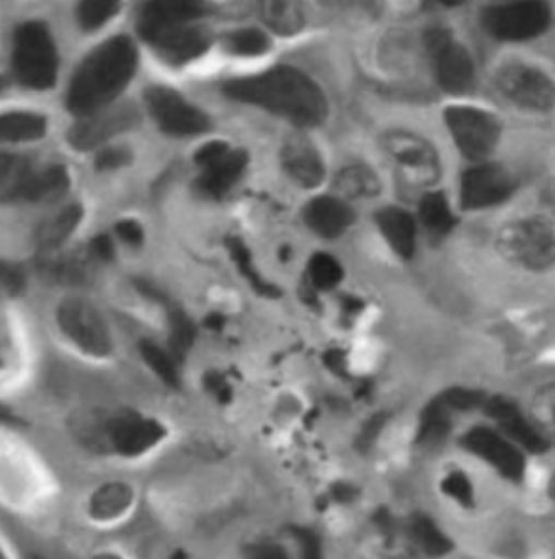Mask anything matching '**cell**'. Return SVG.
<instances>
[{
  "mask_svg": "<svg viewBox=\"0 0 555 559\" xmlns=\"http://www.w3.org/2000/svg\"><path fill=\"white\" fill-rule=\"evenodd\" d=\"M224 94L231 100L261 107L302 129L319 127L328 116V100L321 87L308 74L288 66L228 81Z\"/></svg>",
  "mask_w": 555,
  "mask_h": 559,
  "instance_id": "1",
  "label": "cell"
},
{
  "mask_svg": "<svg viewBox=\"0 0 555 559\" xmlns=\"http://www.w3.org/2000/svg\"><path fill=\"white\" fill-rule=\"evenodd\" d=\"M138 48L131 37H114L90 52L76 68L68 107L79 118L103 111L118 100L138 72Z\"/></svg>",
  "mask_w": 555,
  "mask_h": 559,
  "instance_id": "2",
  "label": "cell"
},
{
  "mask_svg": "<svg viewBox=\"0 0 555 559\" xmlns=\"http://www.w3.org/2000/svg\"><path fill=\"white\" fill-rule=\"evenodd\" d=\"M13 74L28 90H50L57 81L59 55L46 24L26 22L13 37Z\"/></svg>",
  "mask_w": 555,
  "mask_h": 559,
  "instance_id": "3",
  "label": "cell"
},
{
  "mask_svg": "<svg viewBox=\"0 0 555 559\" xmlns=\"http://www.w3.org/2000/svg\"><path fill=\"white\" fill-rule=\"evenodd\" d=\"M499 252L530 272H547L555 265V228L545 219H519L506 226L497 239Z\"/></svg>",
  "mask_w": 555,
  "mask_h": 559,
  "instance_id": "4",
  "label": "cell"
},
{
  "mask_svg": "<svg viewBox=\"0 0 555 559\" xmlns=\"http://www.w3.org/2000/svg\"><path fill=\"white\" fill-rule=\"evenodd\" d=\"M425 50L429 55L436 83L442 92L451 96H462L473 90V59L469 50L447 28H429L425 33Z\"/></svg>",
  "mask_w": 555,
  "mask_h": 559,
  "instance_id": "5",
  "label": "cell"
},
{
  "mask_svg": "<svg viewBox=\"0 0 555 559\" xmlns=\"http://www.w3.org/2000/svg\"><path fill=\"white\" fill-rule=\"evenodd\" d=\"M552 11L543 0L499 2L482 13L484 31L499 41H528L550 28Z\"/></svg>",
  "mask_w": 555,
  "mask_h": 559,
  "instance_id": "6",
  "label": "cell"
},
{
  "mask_svg": "<svg viewBox=\"0 0 555 559\" xmlns=\"http://www.w3.org/2000/svg\"><path fill=\"white\" fill-rule=\"evenodd\" d=\"M445 124L462 156L482 163L499 143L501 124L484 109L469 105H451L445 109Z\"/></svg>",
  "mask_w": 555,
  "mask_h": 559,
  "instance_id": "7",
  "label": "cell"
},
{
  "mask_svg": "<svg viewBox=\"0 0 555 559\" xmlns=\"http://www.w3.org/2000/svg\"><path fill=\"white\" fill-rule=\"evenodd\" d=\"M196 165L200 169L198 191L204 198H224L244 176L248 167V154L244 150H233L224 141H209L196 152Z\"/></svg>",
  "mask_w": 555,
  "mask_h": 559,
  "instance_id": "8",
  "label": "cell"
},
{
  "mask_svg": "<svg viewBox=\"0 0 555 559\" xmlns=\"http://www.w3.org/2000/svg\"><path fill=\"white\" fill-rule=\"evenodd\" d=\"M143 96H145L150 116L154 118L158 129L167 135L193 138L211 129L209 116L169 87H150L145 90Z\"/></svg>",
  "mask_w": 555,
  "mask_h": 559,
  "instance_id": "9",
  "label": "cell"
},
{
  "mask_svg": "<svg viewBox=\"0 0 555 559\" xmlns=\"http://www.w3.org/2000/svg\"><path fill=\"white\" fill-rule=\"evenodd\" d=\"M499 92L517 107L550 111L555 107V83L550 74L526 63H510L497 74Z\"/></svg>",
  "mask_w": 555,
  "mask_h": 559,
  "instance_id": "10",
  "label": "cell"
},
{
  "mask_svg": "<svg viewBox=\"0 0 555 559\" xmlns=\"http://www.w3.org/2000/svg\"><path fill=\"white\" fill-rule=\"evenodd\" d=\"M59 328L90 356H107L111 336L103 314L85 299H66L57 310Z\"/></svg>",
  "mask_w": 555,
  "mask_h": 559,
  "instance_id": "11",
  "label": "cell"
},
{
  "mask_svg": "<svg viewBox=\"0 0 555 559\" xmlns=\"http://www.w3.org/2000/svg\"><path fill=\"white\" fill-rule=\"evenodd\" d=\"M460 444L480 460L488 462L495 471H499L501 477L510 481H521L526 477V457L521 447H517L504 433L491 427H473L462 436Z\"/></svg>",
  "mask_w": 555,
  "mask_h": 559,
  "instance_id": "12",
  "label": "cell"
},
{
  "mask_svg": "<svg viewBox=\"0 0 555 559\" xmlns=\"http://www.w3.org/2000/svg\"><path fill=\"white\" fill-rule=\"evenodd\" d=\"M515 191L512 176L495 163H480L462 174L460 204L467 211H482L506 202Z\"/></svg>",
  "mask_w": 555,
  "mask_h": 559,
  "instance_id": "13",
  "label": "cell"
},
{
  "mask_svg": "<svg viewBox=\"0 0 555 559\" xmlns=\"http://www.w3.org/2000/svg\"><path fill=\"white\" fill-rule=\"evenodd\" d=\"M206 11L204 0H147L139 13V33L152 44L161 35L196 24Z\"/></svg>",
  "mask_w": 555,
  "mask_h": 559,
  "instance_id": "14",
  "label": "cell"
},
{
  "mask_svg": "<svg viewBox=\"0 0 555 559\" xmlns=\"http://www.w3.org/2000/svg\"><path fill=\"white\" fill-rule=\"evenodd\" d=\"M135 124L138 111L133 107H107L103 111L79 118L68 133V141L76 150H96L116 135L133 129Z\"/></svg>",
  "mask_w": 555,
  "mask_h": 559,
  "instance_id": "15",
  "label": "cell"
},
{
  "mask_svg": "<svg viewBox=\"0 0 555 559\" xmlns=\"http://www.w3.org/2000/svg\"><path fill=\"white\" fill-rule=\"evenodd\" d=\"M391 158L415 185H432L440 174L438 154L425 140L413 133H391L385 141Z\"/></svg>",
  "mask_w": 555,
  "mask_h": 559,
  "instance_id": "16",
  "label": "cell"
},
{
  "mask_svg": "<svg viewBox=\"0 0 555 559\" xmlns=\"http://www.w3.org/2000/svg\"><path fill=\"white\" fill-rule=\"evenodd\" d=\"M484 408H486V415L504 431V436L512 440L517 447L528 449L532 453L547 451L550 447L547 438L519 411L517 404H512L506 397H493V400H486Z\"/></svg>",
  "mask_w": 555,
  "mask_h": 559,
  "instance_id": "17",
  "label": "cell"
},
{
  "mask_svg": "<svg viewBox=\"0 0 555 559\" xmlns=\"http://www.w3.org/2000/svg\"><path fill=\"white\" fill-rule=\"evenodd\" d=\"M165 429L152 419H143L139 415H120L109 425V440L111 447L122 455H141L152 449Z\"/></svg>",
  "mask_w": 555,
  "mask_h": 559,
  "instance_id": "18",
  "label": "cell"
},
{
  "mask_svg": "<svg viewBox=\"0 0 555 559\" xmlns=\"http://www.w3.org/2000/svg\"><path fill=\"white\" fill-rule=\"evenodd\" d=\"M282 167L304 189H315L323 182L326 167L317 147L304 138H291L282 147Z\"/></svg>",
  "mask_w": 555,
  "mask_h": 559,
  "instance_id": "19",
  "label": "cell"
},
{
  "mask_svg": "<svg viewBox=\"0 0 555 559\" xmlns=\"http://www.w3.org/2000/svg\"><path fill=\"white\" fill-rule=\"evenodd\" d=\"M304 222L319 237L336 239L354 224V211L339 198L321 195L306 204Z\"/></svg>",
  "mask_w": 555,
  "mask_h": 559,
  "instance_id": "20",
  "label": "cell"
},
{
  "mask_svg": "<svg viewBox=\"0 0 555 559\" xmlns=\"http://www.w3.org/2000/svg\"><path fill=\"white\" fill-rule=\"evenodd\" d=\"M211 39L206 35V31L198 28L196 24L176 28L167 35H161L158 39L152 41L154 50L169 63L174 66H185L198 57H202L209 48Z\"/></svg>",
  "mask_w": 555,
  "mask_h": 559,
  "instance_id": "21",
  "label": "cell"
},
{
  "mask_svg": "<svg viewBox=\"0 0 555 559\" xmlns=\"http://www.w3.org/2000/svg\"><path fill=\"white\" fill-rule=\"evenodd\" d=\"M376 224L398 257L413 259L416 250V224L415 217L409 211L387 206L376 213Z\"/></svg>",
  "mask_w": 555,
  "mask_h": 559,
  "instance_id": "22",
  "label": "cell"
},
{
  "mask_svg": "<svg viewBox=\"0 0 555 559\" xmlns=\"http://www.w3.org/2000/svg\"><path fill=\"white\" fill-rule=\"evenodd\" d=\"M81 217H83V209L79 204H70L63 211H59L57 215H52L50 219L42 222L35 233L39 252L46 257L57 252L68 241V237L79 228Z\"/></svg>",
  "mask_w": 555,
  "mask_h": 559,
  "instance_id": "23",
  "label": "cell"
},
{
  "mask_svg": "<svg viewBox=\"0 0 555 559\" xmlns=\"http://www.w3.org/2000/svg\"><path fill=\"white\" fill-rule=\"evenodd\" d=\"M263 22L278 35H295L306 24L302 0H257Z\"/></svg>",
  "mask_w": 555,
  "mask_h": 559,
  "instance_id": "24",
  "label": "cell"
},
{
  "mask_svg": "<svg viewBox=\"0 0 555 559\" xmlns=\"http://www.w3.org/2000/svg\"><path fill=\"white\" fill-rule=\"evenodd\" d=\"M35 174L28 158L0 152V204L24 200V191Z\"/></svg>",
  "mask_w": 555,
  "mask_h": 559,
  "instance_id": "25",
  "label": "cell"
},
{
  "mask_svg": "<svg viewBox=\"0 0 555 559\" xmlns=\"http://www.w3.org/2000/svg\"><path fill=\"white\" fill-rule=\"evenodd\" d=\"M48 122L39 114L11 111L0 116V143H28L46 138Z\"/></svg>",
  "mask_w": 555,
  "mask_h": 559,
  "instance_id": "26",
  "label": "cell"
},
{
  "mask_svg": "<svg viewBox=\"0 0 555 559\" xmlns=\"http://www.w3.org/2000/svg\"><path fill=\"white\" fill-rule=\"evenodd\" d=\"M456 413L440 400L434 397L421 413L418 431H416V444L418 447H436L445 442V438L451 431V417Z\"/></svg>",
  "mask_w": 555,
  "mask_h": 559,
  "instance_id": "27",
  "label": "cell"
},
{
  "mask_svg": "<svg viewBox=\"0 0 555 559\" xmlns=\"http://www.w3.org/2000/svg\"><path fill=\"white\" fill-rule=\"evenodd\" d=\"M70 187V176L61 165H48L33 174L22 202H55Z\"/></svg>",
  "mask_w": 555,
  "mask_h": 559,
  "instance_id": "28",
  "label": "cell"
},
{
  "mask_svg": "<svg viewBox=\"0 0 555 559\" xmlns=\"http://www.w3.org/2000/svg\"><path fill=\"white\" fill-rule=\"evenodd\" d=\"M418 217L434 237H445L456 226V217L449 209V202L440 191H429L421 198Z\"/></svg>",
  "mask_w": 555,
  "mask_h": 559,
  "instance_id": "29",
  "label": "cell"
},
{
  "mask_svg": "<svg viewBox=\"0 0 555 559\" xmlns=\"http://www.w3.org/2000/svg\"><path fill=\"white\" fill-rule=\"evenodd\" d=\"M226 248H228V252H231L233 263H235L237 270L241 272V276L248 280V284H250L259 295H263V297H278V295H280L276 284H272V282H268V280L261 276V272L257 270V265H255V261H252L250 250L246 248V243H244L241 239L231 237V239L226 241Z\"/></svg>",
  "mask_w": 555,
  "mask_h": 559,
  "instance_id": "30",
  "label": "cell"
},
{
  "mask_svg": "<svg viewBox=\"0 0 555 559\" xmlns=\"http://www.w3.org/2000/svg\"><path fill=\"white\" fill-rule=\"evenodd\" d=\"M411 536H413V543L416 547L429 558H442L453 549V543L427 516H415L413 519Z\"/></svg>",
  "mask_w": 555,
  "mask_h": 559,
  "instance_id": "31",
  "label": "cell"
},
{
  "mask_svg": "<svg viewBox=\"0 0 555 559\" xmlns=\"http://www.w3.org/2000/svg\"><path fill=\"white\" fill-rule=\"evenodd\" d=\"M336 187L347 198H371L380 191V180L369 167L350 165L339 174Z\"/></svg>",
  "mask_w": 555,
  "mask_h": 559,
  "instance_id": "32",
  "label": "cell"
},
{
  "mask_svg": "<svg viewBox=\"0 0 555 559\" xmlns=\"http://www.w3.org/2000/svg\"><path fill=\"white\" fill-rule=\"evenodd\" d=\"M167 317H169V345H167V349L176 360H182L187 356V352L191 349L193 341H196V325L176 306L167 308Z\"/></svg>",
  "mask_w": 555,
  "mask_h": 559,
  "instance_id": "33",
  "label": "cell"
},
{
  "mask_svg": "<svg viewBox=\"0 0 555 559\" xmlns=\"http://www.w3.org/2000/svg\"><path fill=\"white\" fill-rule=\"evenodd\" d=\"M224 46L237 57H261L270 50V37L259 28H239L226 35Z\"/></svg>",
  "mask_w": 555,
  "mask_h": 559,
  "instance_id": "34",
  "label": "cell"
},
{
  "mask_svg": "<svg viewBox=\"0 0 555 559\" xmlns=\"http://www.w3.org/2000/svg\"><path fill=\"white\" fill-rule=\"evenodd\" d=\"M141 358L145 360V365L169 386H178L180 384V376H178V360L169 354V349L158 347L156 343L143 341L141 343Z\"/></svg>",
  "mask_w": 555,
  "mask_h": 559,
  "instance_id": "35",
  "label": "cell"
},
{
  "mask_svg": "<svg viewBox=\"0 0 555 559\" xmlns=\"http://www.w3.org/2000/svg\"><path fill=\"white\" fill-rule=\"evenodd\" d=\"M122 0H81L76 9L79 24L85 31H96L105 26L120 9Z\"/></svg>",
  "mask_w": 555,
  "mask_h": 559,
  "instance_id": "36",
  "label": "cell"
},
{
  "mask_svg": "<svg viewBox=\"0 0 555 559\" xmlns=\"http://www.w3.org/2000/svg\"><path fill=\"white\" fill-rule=\"evenodd\" d=\"M308 278L317 290H330L343 280V267L330 254H315L308 263Z\"/></svg>",
  "mask_w": 555,
  "mask_h": 559,
  "instance_id": "37",
  "label": "cell"
},
{
  "mask_svg": "<svg viewBox=\"0 0 555 559\" xmlns=\"http://www.w3.org/2000/svg\"><path fill=\"white\" fill-rule=\"evenodd\" d=\"M453 413H469V411H475L477 406H484L486 404V395L477 389H464V386H453V389H447L445 393L438 395Z\"/></svg>",
  "mask_w": 555,
  "mask_h": 559,
  "instance_id": "38",
  "label": "cell"
},
{
  "mask_svg": "<svg viewBox=\"0 0 555 559\" xmlns=\"http://www.w3.org/2000/svg\"><path fill=\"white\" fill-rule=\"evenodd\" d=\"M440 488L449 499L458 501L464 508H473V484L464 473L460 471L447 473L445 479L440 481Z\"/></svg>",
  "mask_w": 555,
  "mask_h": 559,
  "instance_id": "39",
  "label": "cell"
},
{
  "mask_svg": "<svg viewBox=\"0 0 555 559\" xmlns=\"http://www.w3.org/2000/svg\"><path fill=\"white\" fill-rule=\"evenodd\" d=\"M536 417L543 420V425L555 433V384L554 386H547L543 389L539 395H536Z\"/></svg>",
  "mask_w": 555,
  "mask_h": 559,
  "instance_id": "40",
  "label": "cell"
},
{
  "mask_svg": "<svg viewBox=\"0 0 555 559\" xmlns=\"http://www.w3.org/2000/svg\"><path fill=\"white\" fill-rule=\"evenodd\" d=\"M24 288V274L20 267L0 261V290L7 295H17Z\"/></svg>",
  "mask_w": 555,
  "mask_h": 559,
  "instance_id": "41",
  "label": "cell"
},
{
  "mask_svg": "<svg viewBox=\"0 0 555 559\" xmlns=\"http://www.w3.org/2000/svg\"><path fill=\"white\" fill-rule=\"evenodd\" d=\"M293 536L297 538L302 559H323L321 556V540L310 530H293Z\"/></svg>",
  "mask_w": 555,
  "mask_h": 559,
  "instance_id": "42",
  "label": "cell"
},
{
  "mask_svg": "<svg viewBox=\"0 0 555 559\" xmlns=\"http://www.w3.org/2000/svg\"><path fill=\"white\" fill-rule=\"evenodd\" d=\"M131 160V154L125 147H111V150H103L96 158V167L101 171H111V169H120Z\"/></svg>",
  "mask_w": 555,
  "mask_h": 559,
  "instance_id": "43",
  "label": "cell"
},
{
  "mask_svg": "<svg viewBox=\"0 0 555 559\" xmlns=\"http://www.w3.org/2000/svg\"><path fill=\"white\" fill-rule=\"evenodd\" d=\"M204 384H206L209 393H211L220 404H228V402L233 400V389H231V384L226 382V378H224L222 373H217V371L206 373Z\"/></svg>",
  "mask_w": 555,
  "mask_h": 559,
  "instance_id": "44",
  "label": "cell"
},
{
  "mask_svg": "<svg viewBox=\"0 0 555 559\" xmlns=\"http://www.w3.org/2000/svg\"><path fill=\"white\" fill-rule=\"evenodd\" d=\"M116 235L127 243V246H133L138 248L143 243V228L139 226L138 222L133 219H122L118 226H116Z\"/></svg>",
  "mask_w": 555,
  "mask_h": 559,
  "instance_id": "45",
  "label": "cell"
},
{
  "mask_svg": "<svg viewBox=\"0 0 555 559\" xmlns=\"http://www.w3.org/2000/svg\"><path fill=\"white\" fill-rule=\"evenodd\" d=\"M246 559H288L286 551L274 543H259L248 547Z\"/></svg>",
  "mask_w": 555,
  "mask_h": 559,
  "instance_id": "46",
  "label": "cell"
},
{
  "mask_svg": "<svg viewBox=\"0 0 555 559\" xmlns=\"http://www.w3.org/2000/svg\"><path fill=\"white\" fill-rule=\"evenodd\" d=\"M382 427H385V417H382V415H378V417H374V419L369 420V423L365 425L361 438H358V447H361L363 451L369 449V447L376 442V438H378V433H380Z\"/></svg>",
  "mask_w": 555,
  "mask_h": 559,
  "instance_id": "47",
  "label": "cell"
},
{
  "mask_svg": "<svg viewBox=\"0 0 555 559\" xmlns=\"http://www.w3.org/2000/svg\"><path fill=\"white\" fill-rule=\"evenodd\" d=\"M90 250H92V257H94L96 261H111V259H114V254H116V250H114V241H111L107 235L96 237V239L92 241Z\"/></svg>",
  "mask_w": 555,
  "mask_h": 559,
  "instance_id": "48",
  "label": "cell"
},
{
  "mask_svg": "<svg viewBox=\"0 0 555 559\" xmlns=\"http://www.w3.org/2000/svg\"><path fill=\"white\" fill-rule=\"evenodd\" d=\"M356 497V492L350 488V486H339V488H334V499H339V501H350V499H354Z\"/></svg>",
  "mask_w": 555,
  "mask_h": 559,
  "instance_id": "49",
  "label": "cell"
},
{
  "mask_svg": "<svg viewBox=\"0 0 555 559\" xmlns=\"http://www.w3.org/2000/svg\"><path fill=\"white\" fill-rule=\"evenodd\" d=\"M543 200H545V204L555 213V185L547 187V191L543 193Z\"/></svg>",
  "mask_w": 555,
  "mask_h": 559,
  "instance_id": "50",
  "label": "cell"
},
{
  "mask_svg": "<svg viewBox=\"0 0 555 559\" xmlns=\"http://www.w3.org/2000/svg\"><path fill=\"white\" fill-rule=\"evenodd\" d=\"M11 420H13V415L0 406V423H11Z\"/></svg>",
  "mask_w": 555,
  "mask_h": 559,
  "instance_id": "51",
  "label": "cell"
},
{
  "mask_svg": "<svg viewBox=\"0 0 555 559\" xmlns=\"http://www.w3.org/2000/svg\"><path fill=\"white\" fill-rule=\"evenodd\" d=\"M440 4H445V7H458V4H462L464 0H438Z\"/></svg>",
  "mask_w": 555,
  "mask_h": 559,
  "instance_id": "52",
  "label": "cell"
},
{
  "mask_svg": "<svg viewBox=\"0 0 555 559\" xmlns=\"http://www.w3.org/2000/svg\"><path fill=\"white\" fill-rule=\"evenodd\" d=\"M550 495H552V499H554L555 503V473L552 475V481H550Z\"/></svg>",
  "mask_w": 555,
  "mask_h": 559,
  "instance_id": "53",
  "label": "cell"
},
{
  "mask_svg": "<svg viewBox=\"0 0 555 559\" xmlns=\"http://www.w3.org/2000/svg\"><path fill=\"white\" fill-rule=\"evenodd\" d=\"M172 559H189L187 558V556H185V554H178V556H174V558Z\"/></svg>",
  "mask_w": 555,
  "mask_h": 559,
  "instance_id": "54",
  "label": "cell"
},
{
  "mask_svg": "<svg viewBox=\"0 0 555 559\" xmlns=\"http://www.w3.org/2000/svg\"><path fill=\"white\" fill-rule=\"evenodd\" d=\"M4 90V79H0V92Z\"/></svg>",
  "mask_w": 555,
  "mask_h": 559,
  "instance_id": "55",
  "label": "cell"
},
{
  "mask_svg": "<svg viewBox=\"0 0 555 559\" xmlns=\"http://www.w3.org/2000/svg\"><path fill=\"white\" fill-rule=\"evenodd\" d=\"M497 2H517V0H497Z\"/></svg>",
  "mask_w": 555,
  "mask_h": 559,
  "instance_id": "56",
  "label": "cell"
}]
</instances>
